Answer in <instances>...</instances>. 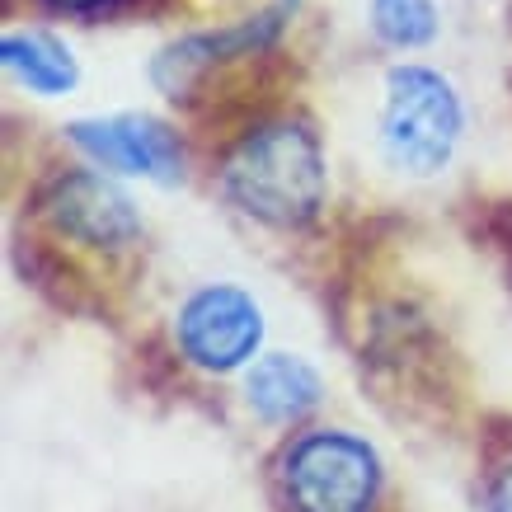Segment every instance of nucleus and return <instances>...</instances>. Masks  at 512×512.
I'll list each match as a JSON object with an SVG mask.
<instances>
[{
	"mask_svg": "<svg viewBox=\"0 0 512 512\" xmlns=\"http://www.w3.org/2000/svg\"><path fill=\"white\" fill-rule=\"evenodd\" d=\"M221 198L268 231H301L325 212L329 160L311 123L264 118L235 137L217 170Z\"/></svg>",
	"mask_w": 512,
	"mask_h": 512,
	"instance_id": "nucleus-1",
	"label": "nucleus"
},
{
	"mask_svg": "<svg viewBox=\"0 0 512 512\" xmlns=\"http://www.w3.org/2000/svg\"><path fill=\"white\" fill-rule=\"evenodd\" d=\"M466 137V99L456 80L428 62H395L381 80L376 141L390 170L433 179L456 160Z\"/></svg>",
	"mask_w": 512,
	"mask_h": 512,
	"instance_id": "nucleus-2",
	"label": "nucleus"
},
{
	"mask_svg": "<svg viewBox=\"0 0 512 512\" xmlns=\"http://www.w3.org/2000/svg\"><path fill=\"white\" fill-rule=\"evenodd\" d=\"M278 484L292 512H372L386 489V466L367 437L311 428L287 442Z\"/></svg>",
	"mask_w": 512,
	"mask_h": 512,
	"instance_id": "nucleus-3",
	"label": "nucleus"
},
{
	"mask_svg": "<svg viewBox=\"0 0 512 512\" xmlns=\"http://www.w3.org/2000/svg\"><path fill=\"white\" fill-rule=\"evenodd\" d=\"M38 217L47 221V231L57 240L85 249V254H104V259L137 249L141 231H146L132 193L118 184V174L99 170V165L52 174L38 193Z\"/></svg>",
	"mask_w": 512,
	"mask_h": 512,
	"instance_id": "nucleus-4",
	"label": "nucleus"
},
{
	"mask_svg": "<svg viewBox=\"0 0 512 512\" xmlns=\"http://www.w3.org/2000/svg\"><path fill=\"white\" fill-rule=\"evenodd\" d=\"M174 343L188 367L207 376L245 372L264 353V306L235 282H207L174 311Z\"/></svg>",
	"mask_w": 512,
	"mask_h": 512,
	"instance_id": "nucleus-5",
	"label": "nucleus"
},
{
	"mask_svg": "<svg viewBox=\"0 0 512 512\" xmlns=\"http://www.w3.org/2000/svg\"><path fill=\"white\" fill-rule=\"evenodd\" d=\"M66 137L80 156L118 179H146V184H179L184 179V141L156 113H99L76 118Z\"/></svg>",
	"mask_w": 512,
	"mask_h": 512,
	"instance_id": "nucleus-6",
	"label": "nucleus"
},
{
	"mask_svg": "<svg viewBox=\"0 0 512 512\" xmlns=\"http://www.w3.org/2000/svg\"><path fill=\"white\" fill-rule=\"evenodd\" d=\"M296 5H301V0H268V5H259L254 15L235 19V24L174 38V43H165L156 57H151V85H156L160 94H170V99H184L212 66L268 52L282 33L292 29Z\"/></svg>",
	"mask_w": 512,
	"mask_h": 512,
	"instance_id": "nucleus-7",
	"label": "nucleus"
},
{
	"mask_svg": "<svg viewBox=\"0 0 512 512\" xmlns=\"http://www.w3.org/2000/svg\"><path fill=\"white\" fill-rule=\"evenodd\" d=\"M325 400V381L306 357L296 353H259L245 367V404L268 428H292L311 419Z\"/></svg>",
	"mask_w": 512,
	"mask_h": 512,
	"instance_id": "nucleus-8",
	"label": "nucleus"
},
{
	"mask_svg": "<svg viewBox=\"0 0 512 512\" xmlns=\"http://www.w3.org/2000/svg\"><path fill=\"white\" fill-rule=\"evenodd\" d=\"M0 66L19 90L38 94V99H62L80 85L76 52L47 29H5L0 38Z\"/></svg>",
	"mask_w": 512,
	"mask_h": 512,
	"instance_id": "nucleus-9",
	"label": "nucleus"
},
{
	"mask_svg": "<svg viewBox=\"0 0 512 512\" xmlns=\"http://www.w3.org/2000/svg\"><path fill=\"white\" fill-rule=\"evenodd\" d=\"M367 29L390 52H423L442 33L437 0H367Z\"/></svg>",
	"mask_w": 512,
	"mask_h": 512,
	"instance_id": "nucleus-10",
	"label": "nucleus"
},
{
	"mask_svg": "<svg viewBox=\"0 0 512 512\" xmlns=\"http://www.w3.org/2000/svg\"><path fill=\"white\" fill-rule=\"evenodd\" d=\"M484 512H512V461L498 466L484 484Z\"/></svg>",
	"mask_w": 512,
	"mask_h": 512,
	"instance_id": "nucleus-11",
	"label": "nucleus"
},
{
	"mask_svg": "<svg viewBox=\"0 0 512 512\" xmlns=\"http://www.w3.org/2000/svg\"><path fill=\"white\" fill-rule=\"evenodd\" d=\"M52 10H66V15H99V10H109L118 0H43Z\"/></svg>",
	"mask_w": 512,
	"mask_h": 512,
	"instance_id": "nucleus-12",
	"label": "nucleus"
}]
</instances>
